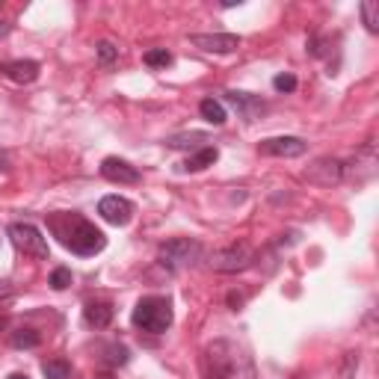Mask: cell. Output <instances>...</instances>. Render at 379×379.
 Segmentation results:
<instances>
[{
  "mask_svg": "<svg viewBox=\"0 0 379 379\" xmlns=\"http://www.w3.org/2000/svg\"><path fill=\"white\" fill-rule=\"evenodd\" d=\"M202 365H205L208 379H255L258 376L252 356L228 338H217L213 344H208Z\"/></svg>",
  "mask_w": 379,
  "mask_h": 379,
  "instance_id": "6da1fadb",
  "label": "cell"
},
{
  "mask_svg": "<svg viewBox=\"0 0 379 379\" xmlns=\"http://www.w3.org/2000/svg\"><path fill=\"white\" fill-rule=\"evenodd\" d=\"M47 228L60 237L65 249H72L74 255H98L107 246V237L101 228H95L89 220L77 217V213H54L47 220Z\"/></svg>",
  "mask_w": 379,
  "mask_h": 379,
  "instance_id": "7a4b0ae2",
  "label": "cell"
},
{
  "mask_svg": "<svg viewBox=\"0 0 379 379\" xmlns=\"http://www.w3.org/2000/svg\"><path fill=\"white\" fill-rule=\"evenodd\" d=\"M130 320H134V326L142 329V332L160 335L172 326V302L166 296H142L134 308V315H130Z\"/></svg>",
  "mask_w": 379,
  "mask_h": 379,
  "instance_id": "3957f363",
  "label": "cell"
},
{
  "mask_svg": "<svg viewBox=\"0 0 379 379\" xmlns=\"http://www.w3.org/2000/svg\"><path fill=\"white\" fill-rule=\"evenodd\" d=\"M202 255V246L190 240V237H178V240H169V243H163L160 246V252H157V264L160 267H166L169 273H178V270H184L190 267V264Z\"/></svg>",
  "mask_w": 379,
  "mask_h": 379,
  "instance_id": "277c9868",
  "label": "cell"
},
{
  "mask_svg": "<svg viewBox=\"0 0 379 379\" xmlns=\"http://www.w3.org/2000/svg\"><path fill=\"white\" fill-rule=\"evenodd\" d=\"M9 237L15 243V249L30 255V258H39L45 261L47 258V240L42 237V232L36 225H30V222H12L9 225Z\"/></svg>",
  "mask_w": 379,
  "mask_h": 379,
  "instance_id": "5b68a950",
  "label": "cell"
},
{
  "mask_svg": "<svg viewBox=\"0 0 379 379\" xmlns=\"http://www.w3.org/2000/svg\"><path fill=\"white\" fill-rule=\"evenodd\" d=\"M252 261H255V255H252L249 246L237 243V246H228V249L213 252L210 255V270H217V273H240L246 267H252Z\"/></svg>",
  "mask_w": 379,
  "mask_h": 379,
  "instance_id": "8992f818",
  "label": "cell"
},
{
  "mask_svg": "<svg viewBox=\"0 0 379 379\" xmlns=\"http://www.w3.org/2000/svg\"><path fill=\"white\" fill-rule=\"evenodd\" d=\"M190 45L202 47L208 54H234L240 47V36H234V33H196V36H190Z\"/></svg>",
  "mask_w": 379,
  "mask_h": 379,
  "instance_id": "52a82bcc",
  "label": "cell"
},
{
  "mask_svg": "<svg viewBox=\"0 0 379 379\" xmlns=\"http://www.w3.org/2000/svg\"><path fill=\"white\" fill-rule=\"evenodd\" d=\"M305 178L311 184H320V187H332V184H341L344 178V163L335 160V157H320L315 160L311 166L305 169Z\"/></svg>",
  "mask_w": 379,
  "mask_h": 379,
  "instance_id": "ba28073f",
  "label": "cell"
},
{
  "mask_svg": "<svg viewBox=\"0 0 379 379\" xmlns=\"http://www.w3.org/2000/svg\"><path fill=\"white\" fill-rule=\"evenodd\" d=\"M305 148H308V142L300 137H270L258 145V152L267 157H300V154H305Z\"/></svg>",
  "mask_w": 379,
  "mask_h": 379,
  "instance_id": "9c48e42d",
  "label": "cell"
},
{
  "mask_svg": "<svg viewBox=\"0 0 379 379\" xmlns=\"http://www.w3.org/2000/svg\"><path fill=\"white\" fill-rule=\"evenodd\" d=\"M98 213L110 222V225H128L134 220V205L122 196H104L101 202H98Z\"/></svg>",
  "mask_w": 379,
  "mask_h": 379,
  "instance_id": "30bf717a",
  "label": "cell"
},
{
  "mask_svg": "<svg viewBox=\"0 0 379 379\" xmlns=\"http://www.w3.org/2000/svg\"><path fill=\"white\" fill-rule=\"evenodd\" d=\"M222 98H225V101H228V104H232V107L240 113V116H243L246 122H255V119L261 116V113L267 110V104H264L261 98L249 95V92H234V89H228Z\"/></svg>",
  "mask_w": 379,
  "mask_h": 379,
  "instance_id": "8fae6325",
  "label": "cell"
},
{
  "mask_svg": "<svg viewBox=\"0 0 379 379\" xmlns=\"http://www.w3.org/2000/svg\"><path fill=\"white\" fill-rule=\"evenodd\" d=\"M101 175L113 184H137L140 181V169L130 166L128 160H119V157H107L101 163Z\"/></svg>",
  "mask_w": 379,
  "mask_h": 379,
  "instance_id": "7c38bea8",
  "label": "cell"
},
{
  "mask_svg": "<svg viewBox=\"0 0 379 379\" xmlns=\"http://www.w3.org/2000/svg\"><path fill=\"white\" fill-rule=\"evenodd\" d=\"M0 72H4L9 80H15V84H33L42 69H39L36 60H15V62H6Z\"/></svg>",
  "mask_w": 379,
  "mask_h": 379,
  "instance_id": "4fadbf2b",
  "label": "cell"
},
{
  "mask_svg": "<svg viewBox=\"0 0 379 379\" xmlns=\"http://www.w3.org/2000/svg\"><path fill=\"white\" fill-rule=\"evenodd\" d=\"M217 157H220L217 148H213V145H205V148L193 152L184 163H181V172H202V169L213 166V163H217Z\"/></svg>",
  "mask_w": 379,
  "mask_h": 379,
  "instance_id": "5bb4252c",
  "label": "cell"
},
{
  "mask_svg": "<svg viewBox=\"0 0 379 379\" xmlns=\"http://www.w3.org/2000/svg\"><path fill=\"white\" fill-rule=\"evenodd\" d=\"M84 320L92 329H107L113 323V305L110 302H86L84 308Z\"/></svg>",
  "mask_w": 379,
  "mask_h": 379,
  "instance_id": "9a60e30c",
  "label": "cell"
},
{
  "mask_svg": "<svg viewBox=\"0 0 379 379\" xmlns=\"http://www.w3.org/2000/svg\"><path fill=\"white\" fill-rule=\"evenodd\" d=\"M205 142H208V134H199V130H190V134H175V137H169L166 140V145L169 148H175V152H181V148H205Z\"/></svg>",
  "mask_w": 379,
  "mask_h": 379,
  "instance_id": "2e32d148",
  "label": "cell"
},
{
  "mask_svg": "<svg viewBox=\"0 0 379 379\" xmlns=\"http://www.w3.org/2000/svg\"><path fill=\"white\" fill-rule=\"evenodd\" d=\"M39 332L36 329H15V332H9V344L15 350H33V347H39Z\"/></svg>",
  "mask_w": 379,
  "mask_h": 379,
  "instance_id": "e0dca14e",
  "label": "cell"
},
{
  "mask_svg": "<svg viewBox=\"0 0 379 379\" xmlns=\"http://www.w3.org/2000/svg\"><path fill=\"white\" fill-rule=\"evenodd\" d=\"M199 113H202V119L210 122V125H225V107L217 101V98H205V101L199 104Z\"/></svg>",
  "mask_w": 379,
  "mask_h": 379,
  "instance_id": "ac0fdd59",
  "label": "cell"
},
{
  "mask_svg": "<svg viewBox=\"0 0 379 379\" xmlns=\"http://www.w3.org/2000/svg\"><path fill=\"white\" fill-rule=\"evenodd\" d=\"M45 379H72V365L65 358H51L42 365Z\"/></svg>",
  "mask_w": 379,
  "mask_h": 379,
  "instance_id": "d6986e66",
  "label": "cell"
},
{
  "mask_svg": "<svg viewBox=\"0 0 379 379\" xmlns=\"http://www.w3.org/2000/svg\"><path fill=\"white\" fill-rule=\"evenodd\" d=\"M142 62L148 65V69H166V65H172V54L166 51V47H152V51H145Z\"/></svg>",
  "mask_w": 379,
  "mask_h": 379,
  "instance_id": "ffe728a7",
  "label": "cell"
},
{
  "mask_svg": "<svg viewBox=\"0 0 379 379\" xmlns=\"http://www.w3.org/2000/svg\"><path fill=\"white\" fill-rule=\"evenodd\" d=\"M361 18H365V27L370 33H379V4L365 0V4H361Z\"/></svg>",
  "mask_w": 379,
  "mask_h": 379,
  "instance_id": "44dd1931",
  "label": "cell"
},
{
  "mask_svg": "<svg viewBox=\"0 0 379 379\" xmlns=\"http://www.w3.org/2000/svg\"><path fill=\"white\" fill-rule=\"evenodd\" d=\"M107 361H110V365H128L130 350L122 347V344H110V347H107Z\"/></svg>",
  "mask_w": 379,
  "mask_h": 379,
  "instance_id": "7402d4cb",
  "label": "cell"
},
{
  "mask_svg": "<svg viewBox=\"0 0 379 379\" xmlns=\"http://www.w3.org/2000/svg\"><path fill=\"white\" fill-rule=\"evenodd\" d=\"M72 285V270L69 267H57L54 273H51V288L54 290H65Z\"/></svg>",
  "mask_w": 379,
  "mask_h": 379,
  "instance_id": "603a6c76",
  "label": "cell"
},
{
  "mask_svg": "<svg viewBox=\"0 0 379 379\" xmlns=\"http://www.w3.org/2000/svg\"><path fill=\"white\" fill-rule=\"evenodd\" d=\"M95 51H98V60H101L104 65H110L113 60H119V47L113 45V42H98Z\"/></svg>",
  "mask_w": 379,
  "mask_h": 379,
  "instance_id": "cb8c5ba5",
  "label": "cell"
},
{
  "mask_svg": "<svg viewBox=\"0 0 379 379\" xmlns=\"http://www.w3.org/2000/svg\"><path fill=\"white\" fill-rule=\"evenodd\" d=\"M273 86H276V92H293L296 89V77L293 74H276Z\"/></svg>",
  "mask_w": 379,
  "mask_h": 379,
  "instance_id": "d4e9b609",
  "label": "cell"
},
{
  "mask_svg": "<svg viewBox=\"0 0 379 379\" xmlns=\"http://www.w3.org/2000/svg\"><path fill=\"white\" fill-rule=\"evenodd\" d=\"M356 368H358V353H347V358H344V370H341V376H344V379H353Z\"/></svg>",
  "mask_w": 379,
  "mask_h": 379,
  "instance_id": "484cf974",
  "label": "cell"
},
{
  "mask_svg": "<svg viewBox=\"0 0 379 379\" xmlns=\"http://www.w3.org/2000/svg\"><path fill=\"white\" fill-rule=\"evenodd\" d=\"M228 305H232V308L237 311V308L243 305V296H240V293H228Z\"/></svg>",
  "mask_w": 379,
  "mask_h": 379,
  "instance_id": "4316f807",
  "label": "cell"
},
{
  "mask_svg": "<svg viewBox=\"0 0 379 379\" xmlns=\"http://www.w3.org/2000/svg\"><path fill=\"white\" fill-rule=\"evenodd\" d=\"M9 293H12V288L6 282H0V296H9Z\"/></svg>",
  "mask_w": 379,
  "mask_h": 379,
  "instance_id": "83f0119b",
  "label": "cell"
},
{
  "mask_svg": "<svg viewBox=\"0 0 379 379\" xmlns=\"http://www.w3.org/2000/svg\"><path fill=\"white\" fill-rule=\"evenodd\" d=\"M6 33H9V24H4V21H0V36H6Z\"/></svg>",
  "mask_w": 379,
  "mask_h": 379,
  "instance_id": "f1b7e54d",
  "label": "cell"
},
{
  "mask_svg": "<svg viewBox=\"0 0 379 379\" xmlns=\"http://www.w3.org/2000/svg\"><path fill=\"white\" fill-rule=\"evenodd\" d=\"M9 379H30V376H24V373H12Z\"/></svg>",
  "mask_w": 379,
  "mask_h": 379,
  "instance_id": "f546056e",
  "label": "cell"
},
{
  "mask_svg": "<svg viewBox=\"0 0 379 379\" xmlns=\"http://www.w3.org/2000/svg\"><path fill=\"white\" fill-rule=\"evenodd\" d=\"M4 326H6V317H4V315H0V329H4Z\"/></svg>",
  "mask_w": 379,
  "mask_h": 379,
  "instance_id": "4dcf8cb0",
  "label": "cell"
}]
</instances>
